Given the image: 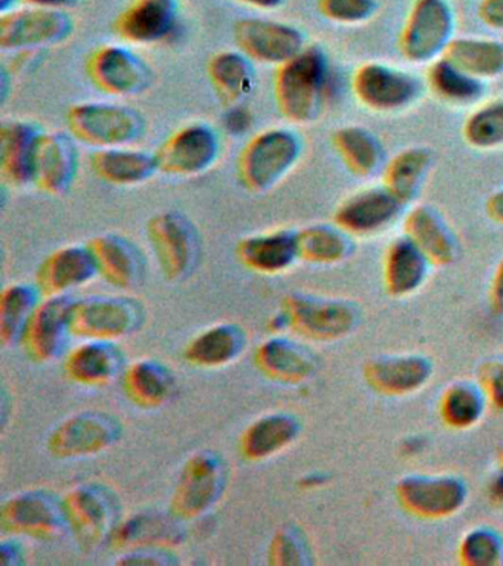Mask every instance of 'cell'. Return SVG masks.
<instances>
[{
	"label": "cell",
	"mask_w": 503,
	"mask_h": 566,
	"mask_svg": "<svg viewBox=\"0 0 503 566\" xmlns=\"http://www.w3.org/2000/svg\"><path fill=\"white\" fill-rule=\"evenodd\" d=\"M329 86V69L325 53L306 46L302 53L277 66L275 101L281 114L294 124L315 122L324 108Z\"/></svg>",
	"instance_id": "1"
},
{
	"label": "cell",
	"mask_w": 503,
	"mask_h": 566,
	"mask_svg": "<svg viewBox=\"0 0 503 566\" xmlns=\"http://www.w3.org/2000/svg\"><path fill=\"white\" fill-rule=\"evenodd\" d=\"M69 530L82 552L99 551L112 542L122 522V503L108 485L85 482L67 491L63 497Z\"/></svg>",
	"instance_id": "2"
},
{
	"label": "cell",
	"mask_w": 503,
	"mask_h": 566,
	"mask_svg": "<svg viewBox=\"0 0 503 566\" xmlns=\"http://www.w3.org/2000/svg\"><path fill=\"white\" fill-rule=\"evenodd\" d=\"M229 467L219 451L201 450L185 462L169 511L185 522L205 516L227 491Z\"/></svg>",
	"instance_id": "3"
},
{
	"label": "cell",
	"mask_w": 503,
	"mask_h": 566,
	"mask_svg": "<svg viewBox=\"0 0 503 566\" xmlns=\"http://www.w3.org/2000/svg\"><path fill=\"white\" fill-rule=\"evenodd\" d=\"M300 155L302 140L295 133L271 128L244 146L238 159V176L250 192H266L289 175Z\"/></svg>",
	"instance_id": "4"
},
{
	"label": "cell",
	"mask_w": 503,
	"mask_h": 566,
	"mask_svg": "<svg viewBox=\"0 0 503 566\" xmlns=\"http://www.w3.org/2000/svg\"><path fill=\"white\" fill-rule=\"evenodd\" d=\"M281 310L289 321V329L313 343H335L346 338L360 318L359 308L346 300L307 294L286 295Z\"/></svg>",
	"instance_id": "5"
},
{
	"label": "cell",
	"mask_w": 503,
	"mask_h": 566,
	"mask_svg": "<svg viewBox=\"0 0 503 566\" xmlns=\"http://www.w3.org/2000/svg\"><path fill=\"white\" fill-rule=\"evenodd\" d=\"M147 321V310L132 296H92L76 300L70 329L82 339L120 340L136 334Z\"/></svg>",
	"instance_id": "6"
},
{
	"label": "cell",
	"mask_w": 503,
	"mask_h": 566,
	"mask_svg": "<svg viewBox=\"0 0 503 566\" xmlns=\"http://www.w3.org/2000/svg\"><path fill=\"white\" fill-rule=\"evenodd\" d=\"M67 126L73 137L98 149L134 144L145 130L144 117L135 109L104 102L74 105Z\"/></svg>",
	"instance_id": "7"
},
{
	"label": "cell",
	"mask_w": 503,
	"mask_h": 566,
	"mask_svg": "<svg viewBox=\"0 0 503 566\" xmlns=\"http://www.w3.org/2000/svg\"><path fill=\"white\" fill-rule=\"evenodd\" d=\"M123 422L103 410L81 411L56 424L46 441L55 459H82L103 453L122 440Z\"/></svg>",
	"instance_id": "8"
},
{
	"label": "cell",
	"mask_w": 503,
	"mask_h": 566,
	"mask_svg": "<svg viewBox=\"0 0 503 566\" xmlns=\"http://www.w3.org/2000/svg\"><path fill=\"white\" fill-rule=\"evenodd\" d=\"M147 234L166 281L182 282L191 276L200 259V238L187 217L160 212L148 221Z\"/></svg>",
	"instance_id": "9"
},
{
	"label": "cell",
	"mask_w": 503,
	"mask_h": 566,
	"mask_svg": "<svg viewBox=\"0 0 503 566\" xmlns=\"http://www.w3.org/2000/svg\"><path fill=\"white\" fill-rule=\"evenodd\" d=\"M453 31L454 13L448 0H413L400 33L401 55L413 64L439 60Z\"/></svg>",
	"instance_id": "10"
},
{
	"label": "cell",
	"mask_w": 503,
	"mask_h": 566,
	"mask_svg": "<svg viewBox=\"0 0 503 566\" xmlns=\"http://www.w3.org/2000/svg\"><path fill=\"white\" fill-rule=\"evenodd\" d=\"M0 526L12 537L59 538L69 530L63 499L48 490L21 491L0 509Z\"/></svg>",
	"instance_id": "11"
},
{
	"label": "cell",
	"mask_w": 503,
	"mask_h": 566,
	"mask_svg": "<svg viewBox=\"0 0 503 566\" xmlns=\"http://www.w3.org/2000/svg\"><path fill=\"white\" fill-rule=\"evenodd\" d=\"M397 502L419 520L440 521L457 515L467 502L468 490L452 475H408L395 486Z\"/></svg>",
	"instance_id": "12"
},
{
	"label": "cell",
	"mask_w": 503,
	"mask_h": 566,
	"mask_svg": "<svg viewBox=\"0 0 503 566\" xmlns=\"http://www.w3.org/2000/svg\"><path fill=\"white\" fill-rule=\"evenodd\" d=\"M73 27V18L63 9H14L0 18V46L21 52L52 46L69 39Z\"/></svg>",
	"instance_id": "13"
},
{
	"label": "cell",
	"mask_w": 503,
	"mask_h": 566,
	"mask_svg": "<svg viewBox=\"0 0 503 566\" xmlns=\"http://www.w3.org/2000/svg\"><path fill=\"white\" fill-rule=\"evenodd\" d=\"M353 93L361 105L377 113H395L412 105L421 86L412 74L381 62H366L355 71Z\"/></svg>",
	"instance_id": "14"
},
{
	"label": "cell",
	"mask_w": 503,
	"mask_h": 566,
	"mask_svg": "<svg viewBox=\"0 0 503 566\" xmlns=\"http://www.w3.org/2000/svg\"><path fill=\"white\" fill-rule=\"evenodd\" d=\"M74 303L76 298L69 294L50 296L34 308L20 339L29 360L46 365L64 352L65 343L72 335L70 318Z\"/></svg>",
	"instance_id": "15"
},
{
	"label": "cell",
	"mask_w": 503,
	"mask_h": 566,
	"mask_svg": "<svg viewBox=\"0 0 503 566\" xmlns=\"http://www.w3.org/2000/svg\"><path fill=\"white\" fill-rule=\"evenodd\" d=\"M219 153L218 135L206 124H191L167 137L154 159L157 170L167 176L193 177L209 170Z\"/></svg>",
	"instance_id": "16"
},
{
	"label": "cell",
	"mask_w": 503,
	"mask_h": 566,
	"mask_svg": "<svg viewBox=\"0 0 503 566\" xmlns=\"http://www.w3.org/2000/svg\"><path fill=\"white\" fill-rule=\"evenodd\" d=\"M235 42L249 60L282 65L306 49L302 31L285 22L245 18L237 22Z\"/></svg>",
	"instance_id": "17"
},
{
	"label": "cell",
	"mask_w": 503,
	"mask_h": 566,
	"mask_svg": "<svg viewBox=\"0 0 503 566\" xmlns=\"http://www.w3.org/2000/svg\"><path fill=\"white\" fill-rule=\"evenodd\" d=\"M92 83L112 96H135L147 91L153 73L129 49L107 44L92 53L86 65Z\"/></svg>",
	"instance_id": "18"
},
{
	"label": "cell",
	"mask_w": 503,
	"mask_h": 566,
	"mask_svg": "<svg viewBox=\"0 0 503 566\" xmlns=\"http://www.w3.org/2000/svg\"><path fill=\"white\" fill-rule=\"evenodd\" d=\"M361 374L373 391L381 396L404 397L426 387L431 379L432 365L419 354H397L370 358Z\"/></svg>",
	"instance_id": "19"
},
{
	"label": "cell",
	"mask_w": 503,
	"mask_h": 566,
	"mask_svg": "<svg viewBox=\"0 0 503 566\" xmlns=\"http://www.w3.org/2000/svg\"><path fill=\"white\" fill-rule=\"evenodd\" d=\"M253 360L260 374L284 385L307 382L319 366L315 353L306 345L277 335L259 344Z\"/></svg>",
	"instance_id": "20"
},
{
	"label": "cell",
	"mask_w": 503,
	"mask_h": 566,
	"mask_svg": "<svg viewBox=\"0 0 503 566\" xmlns=\"http://www.w3.org/2000/svg\"><path fill=\"white\" fill-rule=\"evenodd\" d=\"M404 208L384 186H379L347 198L335 210L334 221L350 237H369L390 226Z\"/></svg>",
	"instance_id": "21"
},
{
	"label": "cell",
	"mask_w": 503,
	"mask_h": 566,
	"mask_svg": "<svg viewBox=\"0 0 503 566\" xmlns=\"http://www.w3.org/2000/svg\"><path fill=\"white\" fill-rule=\"evenodd\" d=\"M126 356L116 340L85 339L64 358V374L82 387H105L126 369Z\"/></svg>",
	"instance_id": "22"
},
{
	"label": "cell",
	"mask_w": 503,
	"mask_h": 566,
	"mask_svg": "<svg viewBox=\"0 0 503 566\" xmlns=\"http://www.w3.org/2000/svg\"><path fill=\"white\" fill-rule=\"evenodd\" d=\"M77 167L78 155L72 137L59 132L41 133L34 153L33 184L42 192H67Z\"/></svg>",
	"instance_id": "23"
},
{
	"label": "cell",
	"mask_w": 503,
	"mask_h": 566,
	"mask_svg": "<svg viewBox=\"0 0 503 566\" xmlns=\"http://www.w3.org/2000/svg\"><path fill=\"white\" fill-rule=\"evenodd\" d=\"M182 520L174 513L144 511L122 520L114 531L112 546L116 551H134L139 547H175L185 542L187 533Z\"/></svg>",
	"instance_id": "24"
},
{
	"label": "cell",
	"mask_w": 503,
	"mask_h": 566,
	"mask_svg": "<svg viewBox=\"0 0 503 566\" xmlns=\"http://www.w3.org/2000/svg\"><path fill=\"white\" fill-rule=\"evenodd\" d=\"M98 274L90 247H64L48 255L36 272V286L45 298L67 295Z\"/></svg>",
	"instance_id": "25"
},
{
	"label": "cell",
	"mask_w": 503,
	"mask_h": 566,
	"mask_svg": "<svg viewBox=\"0 0 503 566\" xmlns=\"http://www.w3.org/2000/svg\"><path fill=\"white\" fill-rule=\"evenodd\" d=\"M179 0H134L117 17L118 38L134 44L160 42L175 29Z\"/></svg>",
	"instance_id": "26"
},
{
	"label": "cell",
	"mask_w": 503,
	"mask_h": 566,
	"mask_svg": "<svg viewBox=\"0 0 503 566\" xmlns=\"http://www.w3.org/2000/svg\"><path fill=\"white\" fill-rule=\"evenodd\" d=\"M302 420L290 411H275L255 419L240 438V453L247 462H263L293 446L302 433Z\"/></svg>",
	"instance_id": "27"
},
{
	"label": "cell",
	"mask_w": 503,
	"mask_h": 566,
	"mask_svg": "<svg viewBox=\"0 0 503 566\" xmlns=\"http://www.w3.org/2000/svg\"><path fill=\"white\" fill-rule=\"evenodd\" d=\"M249 334L233 322L218 323L193 336L184 349L188 365L198 369H219L232 365L244 354Z\"/></svg>",
	"instance_id": "28"
},
{
	"label": "cell",
	"mask_w": 503,
	"mask_h": 566,
	"mask_svg": "<svg viewBox=\"0 0 503 566\" xmlns=\"http://www.w3.org/2000/svg\"><path fill=\"white\" fill-rule=\"evenodd\" d=\"M405 237L427 256L431 265H449L458 259V242L443 217L430 206H417L406 214Z\"/></svg>",
	"instance_id": "29"
},
{
	"label": "cell",
	"mask_w": 503,
	"mask_h": 566,
	"mask_svg": "<svg viewBox=\"0 0 503 566\" xmlns=\"http://www.w3.org/2000/svg\"><path fill=\"white\" fill-rule=\"evenodd\" d=\"M235 252L238 260L255 273H282L300 260L297 232L276 230L251 234L238 242Z\"/></svg>",
	"instance_id": "30"
},
{
	"label": "cell",
	"mask_w": 503,
	"mask_h": 566,
	"mask_svg": "<svg viewBox=\"0 0 503 566\" xmlns=\"http://www.w3.org/2000/svg\"><path fill=\"white\" fill-rule=\"evenodd\" d=\"M122 384L132 405L153 410L165 406L174 396L176 378L165 363L156 358H139L126 366Z\"/></svg>",
	"instance_id": "31"
},
{
	"label": "cell",
	"mask_w": 503,
	"mask_h": 566,
	"mask_svg": "<svg viewBox=\"0 0 503 566\" xmlns=\"http://www.w3.org/2000/svg\"><path fill=\"white\" fill-rule=\"evenodd\" d=\"M98 274L118 290L138 285L144 273L143 256L130 241L120 234H99L87 243Z\"/></svg>",
	"instance_id": "32"
},
{
	"label": "cell",
	"mask_w": 503,
	"mask_h": 566,
	"mask_svg": "<svg viewBox=\"0 0 503 566\" xmlns=\"http://www.w3.org/2000/svg\"><path fill=\"white\" fill-rule=\"evenodd\" d=\"M431 263L410 239H395L384 255V286L388 295L404 298L415 294L427 281Z\"/></svg>",
	"instance_id": "33"
},
{
	"label": "cell",
	"mask_w": 503,
	"mask_h": 566,
	"mask_svg": "<svg viewBox=\"0 0 503 566\" xmlns=\"http://www.w3.org/2000/svg\"><path fill=\"white\" fill-rule=\"evenodd\" d=\"M41 133L24 122L3 124L0 130V171L10 185L33 184L34 153Z\"/></svg>",
	"instance_id": "34"
},
{
	"label": "cell",
	"mask_w": 503,
	"mask_h": 566,
	"mask_svg": "<svg viewBox=\"0 0 503 566\" xmlns=\"http://www.w3.org/2000/svg\"><path fill=\"white\" fill-rule=\"evenodd\" d=\"M92 171L101 180L116 186H135L151 179L157 170L154 155L120 148L98 149L91 157Z\"/></svg>",
	"instance_id": "35"
},
{
	"label": "cell",
	"mask_w": 503,
	"mask_h": 566,
	"mask_svg": "<svg viewBox=\"0 0 503 566\" xmlns=\"http://www.w3.org/2000/svg\"><path fill=\"white\" fill-rule=\"evenodd\" d=\"M444 60L471 77L485 82L503 75V42L483 38H453L444 49Z\"/></svg>",
	"instance_id": "36"
},
{
	"label": "cell",
	"mask_w": 503,
	"mask_h": 566,
	"mask_svg": "<svg viewBox=\"0 0 503 566\" xmlns=\"http://www.w3.org/2000/svg\"><path fill=\"white\" fill-rule=\"evenodd\" d=\"M335 153L353 175L366 179L381 170L384 148L378 137L368 128L347 126L333 135Z\"/></svg>",
	"instance_id": "37"
},
{
	"label": "cell",
	"mask_w": 503,
	"mask_h": 566,
	"mask_svg": "<svg viewBox=\"0 0 503 566\" xmlns=\"http://www.w3.org/2000/svg\"><path fill=\"white\" fill-rule=\"evenodd\" d=\"M430 167V150L419 146L400 150L384 168L383 186L406 207L421 192Z\"/></svg>",
	"instance_id": "38"
},
{
	"label": "cell",
	"mask_w": 503,
	"mask_h": 566,
	"mask_svg": "<svg viewBox=\"0 0 503 566\" xmlns=\"http://www.w3.org/2000/svg\"><path fill=\"white\" fill-rule=\"evenodd\" d=\"M209 77L223 104L240 105L254 87V71L240 52H220L209 62Z\"/></svg>",
	"instance_id": "39"
},
{
	"label": "cell",
	"mask_w": 503,
	"mask_h": 566,
	"mask_svg": "<svg viewBox=\"0 0 503 566\" xmlns=\"http://www.w3.org/2000/svg\"><path fill=\"white\" fill-rule=\"evenodd\" d=\"M298 259L308 264L342 263L352 254L350 234L337 224H312L297 232Z\"/></svg>",
	"instance_id": "40"
},
{
	"label": "cell",
	"mask_w": 503,
	"mask_h": 566,
	"mask_svg": "<svg viewBox=\"0 0 503 566\" xmlns=\"http://www.w3.org/2000/svg\"><path fill=\"white\" fill-rule=\"evenodd\" d=\"M41 291L29 283H12L0 295V343L11 347L20 343L30 316L38 307Z\"/></svg>",
	"instance_id": "41"
},
{
	"label": "cell",
	"mask_w": 503,
	"mask_h": 566,
	"mask_svg": "<svg viewBox=\"0 0 503 566\" xmlns=\"http://www.w3.org/2000/svg\"><path fill=\"white\" fill-rule=\"evenodd\" d=\"M485 406L488 400L480 385L458 382L441 394L439 411L446 427L463 431L480 422Z\"/></svg>",
	"instance_id": "42"
},
{
	"label": "cell",
	"mask_w": 503,
	"mask_h": 566,
	"mask_svg": "<svg viewBox=\"0 0 503 566\" xmlns=\"http://www.w3.org/2000/svg\"><path fill=\"white\" fill-rule=\"evenodd\" d=\"M427 78L432 93L449 104H470L479 99L483 92V82L471 77L465 71L459 70L441 56L432 61Z\"/></svg>",
	"instance_id": "43"
},
{
	"label": "cell",
	"mask_w": 503,
	"mask_h": 566,
	"mask_svg": "<svg viewBox=\"0 0 503 566\" xmlns=\"http://www.w3.org/2000/svg\"><path fill=\"white\" fill-rule=\"evenodd\" d=\"M463 137L472 148L488 150L503 145V99L480 106L463 124Z\"/></svg>",
	"instance_id": "44"
},
{
	"label": "cell",
	"mask_w": 503,
	"mask_h": 566,
	"mask_svg": "<svg viewBox=\"0 0 503 566\" xmlns=\"http://www.w3.org/2000/svg\"><path fill=\"white\" fill-rule=\"evenodd\" d=\"M268 564L273 566L313 564L311 543L300 526L289 524L275 531L268 547Z\"/></svg>",
	"instance_id": "45"
},
{
	"label": "cell",
	"mask_w": 503,
	"mask_h": 566,
	"mask_svg": "<svg viewBox=\"0 0 503 566\" xmlns=\"http://www.w3.org/2000/svg\"><path fill=\"white\" fill-rule=\"evenodd\" d=\"M459 562L465 566L503 564V539L496 531L475 528L463 535L458 548Z\"/></svg>",
	"instance_id": "46"
},
{
	"label": "cell",
	"mask_w": 503,
	"mask_h": 566,
	"mask_svg": "<svg viewBox=\"0 0 503 566\" xmlns=\"http://www.w3.org/2000/svg\"><path fill=\"white\" fill-rule=\"evenodd\" d=\"M321 15L335 24H364L377 11L375 0H317Z\"/></svg>",
	"instance_id": "47"
},
{
	"label": "cell",
	"mask_w": 503,
	"mask_h": 566,
	"mask_svg": "<svg viewBox=\"0 0 503 566\" xmlns=\"http://www.w3.org/2000/svg\"><path fill=\"white\" fill-rule=\"evenodd\" d=\"M480 388L489 405L503 411V358H493L481 366Z\"/></svg>",
	"instance_id": "48"
},
{
	"label": "cell",
	"mask_w": 503,
	"mask_h": 566,
	"mask_svg": "<svg viewBox=\"0 0 503 566\" xmlns=\"http://www.w3.org/2000/svg\"><path fill=\"white\" fill-rule=\"evenodd\" d=\"M117 564L171 566L179 564V559L169 547H139L127 551Z\"/></svg>",
	"instance_id": "49"
},
{
	"label": "cell",
	"mask_w": 503,
	"mask_h": 566,
	"mask_svg": "<svg viewBox=\"0 0 503 566\" xmlns=\"http://www.w3.org/2000/svg\"><path fill=\"white\" fill-rule=\"evenodd\" d=\"M476 13L485 27L503 31V0H480Z\"/></svg>",
	"instance_id": "50"
},
{
	"label": "cell",
	"mask_w": 503,
	"mask_h": 566,
	"mask_svg": "<svg viewBox=\"0 0 503 566\" xmlns=\"http://www.w3.org/2000/svg\"><path fill=\"white\" fill-rule=\"evenodd\" d=\"M25 548L17 538L3 539L0 544V566H23Z\"/></svg>",
	"instance_id": "51"
},
{
	"label": "cell",
	"mask_w": 503,
	"mask_h": 566,
	"mask_svg": "<svg viewBox=\"0 0 503 566\" xmlns=\"http://www.w3.org/2000/svg\"><path fill=\"white\" fill-rule=\"evenodd\" d=\"M251 123H253V117H251L250 111L242 108L241 105L231 106L224 117V127L231 135H242L249 130Z\"/></svg>",
	"instance_id": "52"
},
{
	"label": "cell",
	"mask_w": 503,
	"mask_h": 566,
	"mask_svg": "<svg viewBox=\"0 0 503 566\" xmlns=\"http://www.w3.org/2000/svg\"><path fill=\"white\" fill-rule=\"evenodd\" d=\"M489 303L493 313L503 316V256L494 269L492 282H490Z\"/></svg>",
	"instance_id": "53"
},
{
	"label": "cell",
	"mask_w": 503,
	"mask_h": 566,
	"mask_svg": "<svg viewBox=\"0 0 503 566\" xmlns=\"http://www.w3.org/2000/svg\"><path fill=\"white\" fill-rule=\"evenodd\" d=\"M489 494L494 502L503 504V449L499 451L497 469L492 481H490Z\"/></svg>",
	"instance_id": "54"
},
{
	"label": "cell",
	"mask_w": 503,
	"mask_h": 566,
	"mask_svg": "<svg viewBox=\"0 0 503 566\" xmlns=\"http://www.w3.org/2000/svg\"><path fill=\"white\" fill-rule=\"evenodd\" d=\"M485 212L494 223L503 226V188L490 195L485 201Z\"/></svg>",
	"instance_id": "55"
},
{
	"label": "cell",
	"mask_w": 503,
	"mask_h": 566,
	"mask_svg": "<svg viewBox=\"0 0 503 566\" xmlns=\"http://www.w3.org/2000/svg\"><path fill=\"white\" fill-rule=\"evenodd\" d=\"M326 482H328V476H326L325 473L312 472L300 478L298 486L302 490H315L319 489L322 485H325Z\"/></svg>",
	"instance_id": "56"
},
{
	"label": "cell",
	"mask_w": 503,
	"mask_h": 566,
	"mask_svg": "<svg viewBox=\"0 0 503 566\" xmlns=\"http://www.w3.org/2000/svg\"><path fill=\"white\" fill-rule=\"evenodd\" d=\"M30 7L46 8V9H67L81 2V0H24Z\"/></svg>",
	"instance_id": "57"
},
{
	"label": "cell",
	"mask_w": 503,
	"mask_h": 566,
	"mask_svg": "<svg viewBox=\"0 0 503 566\" xmlns=\"http://www.w3.org/2000/svg\"><path fill=\"white\" fill-rule=\"evenodd\" d=\"M237 2L249 4L258 9H276L285 3V0H237Z\"/></svg>",
	"instance_id": "58"
},
{
	"label": "cell",
	"mask_w": 503,
	"mask_h": 566,
	"mask_svg": "<svg viewBox=\"0 0 503 566\" xmlns=\"http://www.w3.org/2000/svg\"><path fill=\"white\" fill-rule=\"evenodd\" d=\"M17 3H19V0H0V12L7 13L14 11Z\"/></svg>",
	"instance_id": "59"
}]
</instances>
